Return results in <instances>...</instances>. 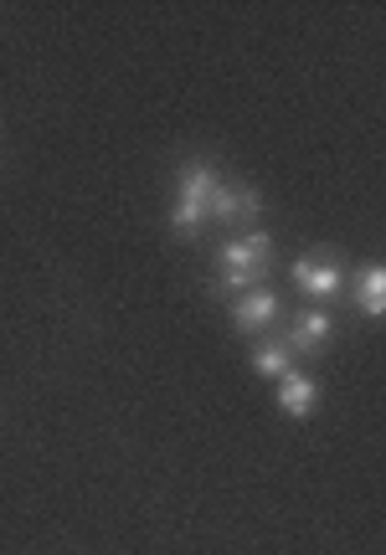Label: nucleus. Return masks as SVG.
Wrapping results in <instances>:
<instances>
[{"label":"nucleus","mask_w":386,"mask_h":555,"mask_svg":"<svg viewBox=\"0 0 386 555\" xmlns=\"http://www.w3.org/2000/svg\"><path fill=\"white\" fill-rule=\"evenodd\" d=\"M268 268H273V242H268L263 232H243V237L222 242V253H217V288H222V294L263 288Z\"/></svg>","instance_id":"obj_1"},{"label":"nucleus","mask_w":386,"mask_h":555,"mask_svg":"<svg viewBox=\"0 0 386 555\" xmlns=\"http://www.w3.org/2000/svg\"><path fill=\"white\" fill-rule=\"evenodd\" d=\"M176 185H181V191H176V206H170V227H176L181 237H196L206 221H211V196H217L222 176H217L206 159H185Z\"/></svg>","instance_id":"obj_2"},{"label":"nucleus","mask_w":386,"mask_h":555,"mask_svg":"<svg viewBox=\"0 0 386 555\" xmlns=\"http://www.w3.org/2000/svg\"><path fill=\"white\" fill-rule=\"evenodd\" d=\"M288 273H294V283H299V294L314 298L320 309H325V304H335V298H340V288H346V268L335 262V253H309V258H299Z\"/></svg>","instance_id":"obj_3"},{"label":"nucleus","mask_w":386,"mask_h":555,"mask_svg":"<svg viewBox=\"0 0 386 555\" xmlns=\"http://www.w3.org/2000/svg\"><path fill=\"white\" fill-rule=\"evenodd\" d=\"M211 217L222 221V227H253V221L263 217V196L253 185H243V180H222L217 196H211Z\"/></svg>","instance_id":"obj_4"},{"label":"nucleus","mask_w":386,"mask_h":555,"mask_svg":"<svg viewBox=\"0 0 386 555\" xmlns=\"http://www.w3.org/2000/svg\"><path fill=\"white\" fill-rule=\"evenodd\" d=\"M279 309H284V304H279V294L263 283V288H247V294L232 298V324H237L243 335H263L268 324L279 319Z\"/></svg>","instance_id":"obj_5"},{"label":"nucleus","mask_w":386,"mask_h":555,"mask_svg":"<svg viewBox=\"0 0 386 555\" xmlns=\"http://www.w3.org/2000/svg\"><path fill=\"white\" fill-rule=\"evenodd\" d=\"M330 335H335V324H330L325 309H299L294 314V324H288L284 345L294 350V356H314V350H325Z\"/></svg>","instance_id":"obj_6"},{"label":"nucleus","mask_w":386,"mask_h":555,"mask_svg":"<svg viewBox=\"0 0 386 555\" xmlns=\"http://www.w3.org/2000/svg\"><path fill=\"white\" fill-rule=\"evenodd\" d=\"M279 406H284L288 416H309L314 406H320V380L305 376V371H288V376H279Z\"/></svg>","instance_id":"obj_7"},{"label":"nucleus","mask_w":386,"mask_h":555,"mask_svg":"<svg viewBox=\"0 0 386 555\" xmlns=\"http://www.w3.org/2000/svg\"><path fill=\"white\" fill-rule=\"evenodd\" d=\"M350 294H356V304H361V314L366 319H382L386 314V268L382 262H366Z\"/></svg>","instance_id":"obj_8"},{"label":"nucleus","mask_w":386,"mask_h":555,"mask_svg":"<svg viewBox=\"0 0 386 555\" xmlns=\"http://www.w3.org/2000/svg\"><path fill=\"white\" fill-rule=\"evenodd\" d=\"M253 371H258V376H273V380L294 371V350L284 345V335L258 339V350H253Z\"/></svg>","instance_id":"obj_9"}]
</instances>
